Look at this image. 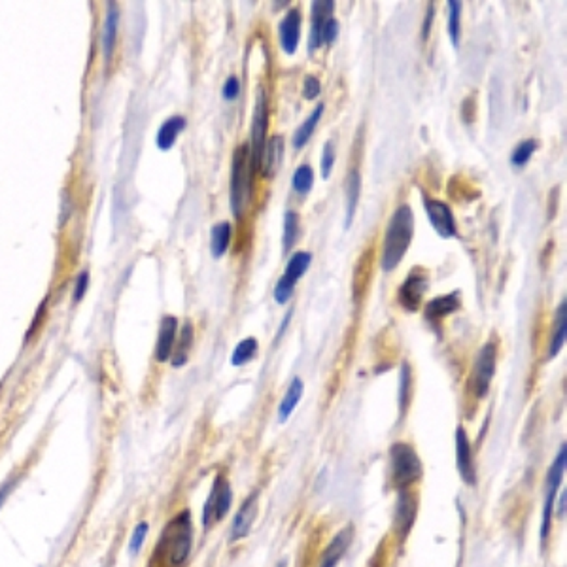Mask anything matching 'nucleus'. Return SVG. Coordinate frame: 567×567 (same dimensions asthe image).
Wrapping results in <instances>:
<instances>
[{"label": "nucleus", "instance_id": "obj_20", "mask_svg": "<svg viewBox=\"0 0 567 567\" xmlns=\"http://www.w3.org/2000/svg\"><path fill=\"white\" fill-rule=\"evenodd\" d=\"M282 155H284V138L280 135L269 138L265 144L263 153H261V163H259V170L265 178L274 176L282 163Z\"/></svg>", "mask_w": 567, "mask_h": 567}, {"label": "nucleus", "instance_id": "obj_24", "mask_svg": "<svg viewBox=\"0 0 567 567\" xmlns=\"http://www.w3.org/2000/svg\"><path fill=\"white\" fill-rule=\"evenodd\" d=\"M231 233H233V229H231V223H227V221H219V223L212 227L210 252L214 259H221L227 254L229 242H231Z\"/></svg>", "mask_w": 567, "mask_h": 567}, {"label": "nucleus", "instance_id": "obj_43", "mask_svg": "<svg viewBox=\"0 0 567 567\" xmlns=\"http://www.w3.org/2000/svg\"><path fill=\"white\" fill-rule=\"evenodd\" d=\"M433 4H430L427 6V17H425V23H423V30H422V36L423 40H427V36H430V29H431V21H433Z\"/></svg>", "mask_w": 567, "mask_h": 567}, {"label": "nucleus", "instance_id": "obj_1", "mask_svg": "<svg viewBox=\"0 0 567 567\" xmlns=\"http://www.w3.org/2000/svg\"><path fill=\"white\" fill-rule=\"evenodd\" d=\"M193 548V518L188 509L180 511L163 529L155 554L148 567H184Z\"/></svg>", "mask_w": 567, "mask_h": 567}, {"label": "nucleus", "instance_id": "obj_29", "mask_svg": "<svg viewBox=\"0 0 567 567\" xmlns=\"http://www.w3.org/2000/svg\"><path fill=\"white\" fill-rule=\"evenodd\" d=\"M310 263H312V254L309 252H295L293 256L289 257V261L286 265V271H284V276H287L289 280H297L301 278L304 272L309 271Z\"/></svg>", "mask_w": 567, "mask_h": 567}, {"label": "nucleus", "instance_id": "obj_13", "mask_svg": "<svg viewBox=\"0 0 567 567\" xmlns=\"http://www.w3.org/2000/svg\"><path fill=\"white\" fill-rule=\"evenodd\" d=\"M257 507H259V491H254L252 496L246 498V501L242 503L238 513L234 516L233 526H231V541L233 543L241 541V539H244L249 533V529H252L254 522H256Z\"/></svg>", "mask_w": 567, "mask_h": 567}, {"label": "nucleus", "instance_id": "obj_39", "mask_svg": "<svg viewBox=\"0 0 567 567\" xmlns=\"http://www.w3.org/2000/svg\"><path fill=\"white\" fill-rule=\"evenodd\" d=\"M148 522H140L138 526L135 528V533H133V539H131V552L136 554V552L142 548L144 541L148 537Z\"/></svg>", "mask_w": 567, "mask_h": 567}, {"label": "nucleus", "instance_id": "obj_10", "mask_svg": "<svg viewBox=\"0 0 567 567\" xmlns=\"http://www.w3.org/2000/svg\"><path fill=\"white\" fill-rule=\"evenodd\" d=\"M427 289V276L420 271L410 272L407 280L403 282V286L399 287V304L408 312H416L422 304V297Z\"/></svg>", "mask_w": 567, "mask_h": 567}, {"label": "nucleus", "instance_id": "obj_38", "mask_svg": "<svg viewBox=\"0 0 567 567\" xmlns=\"http://www.w3.org/2000/svg\"><path fill=\"white\" fill-rule=\"evenodd\" d=\"M320 91H322V85H320V80H318L316 76H307L304 82H302V97L309 98V100H314L320 95Z\"/></svg>", "mask_w": 567, "mask_h": 567}, {"label": "nucleus", "instance_id": "obj_16", "mask_svg": "<svg viewBox=\"0 0 567 567\" xmlns=\"http://www.w3.org/2000/svg\"><path fill=\"white\" fill-rule=\"evenodd\" d=\"M458 309H460V291H452V293H446L443 297L431 299L423 309V318H425L427 324L437 325L438 322H443L446 316H450Z\"/></svg>", "mask_w": 567, "mask_h": 567}, {"label": "nucleus", "instance_id": "obj_2", "mask_svg": "<svg viewBox=\"0 0 567 567\" xmlns=\"http://www.w3.org/2000/svg\"><path fill=\"white\" fill-rule=\"evenodd\" d=\"M414 234V214L408 204H401L397 210L393 212L390 218V223L386 227L384 246H382V271L390 272L397 269V265L403 261L412 242Z\"/></svg>", "mask_w": 567, "mask_h": 567}, {"label": "nucleus", "instance_id": "obj_4", "mask_svg": "<svg viewBox=\"0 0 567 567\" xmlns=\"http://www.w3.org/2000/svg\"><path fill=\"white\" fill-rule=\"evenodd\" d=\"M392 461V478L397 488H407L416 480H420L423 473L422 461L416 450L407 443H395L390 448Z\"/></svg>", "mask_w": 567, "mask_h": 567}, {"label": "nucleus", "instance_id": "obj_26", "mask_svg": "<svg viewBox=\"0 0 567 567\" xmlns=\"http://www.w3.org/2000/svg\"><path fill=\"white\" fill-rule=\"evenodd\" d=\"M566 333H567V304H566V301H562V304L558 307V312H556V320H554V331H552L551 350H548V355H551V357H556V355L559 354V350L564 348V342H566Z\"/></svg>", "mask_w": 567, "mask_h": 567}, {"label": "nucleus", "instance_id": "obj_17", "mask_svg": "<svg viewBox=\"0 0 567 567\" xmlns=\"http://www.w3.org/2000/svg\"><path fill=\"white\" fill-rule=\"evenodd\" d=\"M335 12V2L331 0H316L312 2V27H310L309 49L314 52L322 47V27L327 17H331Z\"/></svg>", "mask_w": 567, "mask_h": 567}, {"label": "nucleus", "instance_id": "obj_37", "mask_svg": "<svg viewBox=\"0 0 567 567\" xmlns=\"http://www.w3.org/2000/svg\"><path fill=\"white\" fill-rule=\"evenodd\" d=\"M333 165H335V144L325 142L324 151H322V176H324L325 180L329 178Z\"/></svg>", "mask_w": 567, "mask_h": 567}, {"label": "nucleus", "instance_id": "obj_9", "mask_svg": "<svg viewBox=\"0 0 567 567\" xmlns=\"http://www.w3.org/2000/svg\"><path fill=\"white\" fill-rule=\"evenodd\" d=\"M423 206H425V212H427L430 223L433 225L435 233L441 238H452V236H456V233H458L456 219H454V214L448 204L443 203V201H437V199L423 197Z\"/></svg>", "mask_w": 567, "mask_h": 567}, {"label": "nucleus", "instance_id": "obj_22", "mask_svg": "<svg viewBox=\"0 0 567 567\" xmlns=\"http://www.w3.org/2000/svg\"><path fill=\"white\" fill-rule=\"evenodd\" d=\"M359 193H362V176H359V170L354 168L346 176V221H344V229L352 227L355 210H357V203H359Z\"/></svg>", "mask_w": 567, "mask_h": 567}, {"label": "nucleus", "instance_id": "obj_6", "mask_svg": "<svg viewBox=\"0 0 567 567\" xmlns=\"http://www.w3.org/2000/svg\"><path fill=\"white\" fill-rule=\"evenodd\" d=\"M267 129H269V106L263 89L257 91L256 108H254V120H252V144H249V170L252 176L256 174L261 163L265 144H267Z\"/></svg>", "mask_w": 567, "mask_h": 567}, {"label": "nucleus", "instance_id": "obj_32", "mask_svg": "<svg viewBox=\"0 0 567 567\" xmlns=\"http://www.w3.org/2000/svg\"><path fill=\"white\" fill-rule=\"evenodd\" d=\"M293 189L299 193V195H307L310 193V189L314 186V170L310 165H301L295 168L293 173Z\"/></svg>", "mask_w": 567, "mask_h": 567}, {"label": "nucleus", "instance_id": "obj_36", "mask_svg": "<svg viewBox=\"0 0 567 567\" xmlns=\"http://www.w3.org/2000/svg\"><path fill=\"white\" fill-rule=\"evenodd\" d=\"M337 36H339V21L331 15V17L325 19L324 27H322V45L333 44Z\"/></svg>", "mask_w": 567, "mask_h": 567}, {"label": "nucleus", "instance_id": "obj_40", "mask_svg": "<svg viewBox=\"0 0 567 567\" xmlns=\"http://www.w3.org/2000/svg\"><path fill=\"white\" fill-rule=\"evenodd\" d=\"M87 287H89V272L82 271L80 274H78V278H76L74 295H72V301H74V302L82 301L83 295H85V291H87Z\"/></svg>", "mask_w": 567, "mask_h": 567}, {"label": "nucleus", "instance_id": "obj_5", "mask_svg": "<svg viewBox=\"0 0 567 567\" xmlns=\"http://www.w3.org/2000/svg\"><path fill=\"white\" fill-rule=\"evenodd\" d=\"M567 465V448L566 445H562L556 460L552 463V467L548 469V475H546V486H544V503H543V518H541V544L544 546L548 533H551V524H552V511H554V499L558 493L559 482L564 478Z\"/></svg>", "mask_w": 567, "mask_h": 567}, {"label": "nucleus", "instance_id": "obj_21", "mask_svg": "<svg viewBox=\"0 0 567 567\" xmlns=\"http://www.w3.org/2000/svg\"><path fill=\"white\" fill-rule=\"evenodd\" d=\"M186 129V118L184 115H173V118H168V120L159 127V133H157V148L159 150H170L174 144H176V140H178V136H180V133Z\"/></svg>", "mask_w": 567, "mask_h": 567}, {"label": "nucleus", "instance_id": "obj_19", "mask_svg": "<svg viewBox=\"0 0 567 567\" xmlns=\"http://www.w3.org/2000/svg\"><path fill=\"white\" fill-rule=\"evenodd\" d=\"M118 27H120V8L110 2L106 10L104 25H102V52H104L106 63H110L113 57V49L118 42Z\"/></svg>", "mask_w": 567, "mask_h": 567}, {"label": "nucleus", "instance_id": "obj_41", "mask_svg": "<svg viewBox=\"0 0 567 567\" xmlns=\"http://www.w3.org/2000/svg\"><path fill=\"white\" fill-rule=\"evenodd\" d=\"M238 93H241V82H238V78H236V76H229L225 80V83H223V87H221V95H223L225 100H234V98L238 97Z\"/></svg>", "mask_w": 567, "mask_h": 567}, {"label": "nucleus", "instance_id": "obj_14", "mask_svg": "<svg viewBox=\"0 0 567 567\" xmlns=\"http://www.w3.org/2000/svg\"><path fill=\"white\" fill-rule=\"evenodd\" d=\"M416 518V499L407 493V491H401L395 501V509H393V526L395 531L401 539H405L407 533L412 528V522Z\"/></svg>", "mask_w": 567, "mask_h": 567}, {"label": "nucleus", "instance_id": "obj_33", "mask_svg": "<svg viewBox=\"0 0 567 567\" xmlns=\"http://www.w3.org/2000/svg\"><path fill=\"white\" fill-rule=\"evenodd\" d=\"M535 150H537V140H533V138H526V140H522V142L514 148L513 155H511V163H513V166L522 168V166L528 165L529 159L533 157Z\"/></svg>", "mask_w": 567, "mask_h": 567}, {"label": "nucleus", "instance_id": "obj_28", "mask_svg": "<svg viewBox=\"0 0 567 567\" xmlns=\"http://www.w3.org/2000/svg\"><path fill=\"white\" fill-rule=\"evenodd\" d=\"M299 234H301V221H299V214L293 210H287L284 216V236H282V246L284 252H289L293 248L295 242L299 241Z\"/></svg>", "mask_w": 567, "mask_h": 567}, {"label": "nucleus", "instance_id": "obj_25", "mask_svg": "<svg viewBox=\"0 0 567 567\" xmlns=\"http://www.w3.org/2000/svg\"><path fill=\"white\" fill-rule=\"evenodd\" d=\"M322 115H324V104H318L316 108L312 110V113H310L309 118H307V120L302 121L301 125H299V129L295 131L293 140H291L295 150H301L302 146L309 142L310 136L314 135L318 123H320V120H322Z\"/></svg>", "mask_w": 567, "mask_h": 567}, {"label": "nucleus", "instance_id": "obj_27", "mask_svg": "<svg viewBox=\"0 0 567 567\" xmlns=\"http://www.w3.org/2000/svg\"><path fill=\"white\" fill-rule=\"evenodd\" d=\"M176 340H178V342L174 344V352H173V357H170V363H173L174 367H181V365H186V362H188L189 350H191V346H193V325L184 324L181 333H180V339H176Z\"/></svg>", "mask_w": 567, "mask_h": 567}, {"label": "nucleus", "instance_id": "obj_30", "mask_svg": "<svg viewBox=\"0 0 567 567\" xmlns=\"http://www.w3.org/2000/svg\"><path fill=\"white\" fill-rule=\"evenodd\" d=\"M257 348L259 346H257L256 337H246V339H242L233 350V355H231L233 367H242V365H246L248 362H252V359L256 357Z\"/></svg>", "mask_w": 567, "mask_h": 567}, {"label": "nucleus", "instance_id": "obj_44", "mask_svg": "<svg viewBox=\"0 0 567 567\" xmlns=\"http://www.w3.org/2000/svg\"><path fill=\"white\" fill-rule=\"evenodd\" d=\"M289 318H291V312H287L286 318H284V322H282V327H280V331H278V337H280V335H282V333L286 331L287 324H289Z\"/></svg>", "mask_w": 567, "mask_h": 567}, {"label": "nucleus", "instance_id": "obj_23", "mask_svg": "<svg viewBox=\"0 0 567 567\" xmlns=\"http://www.w3.org/2000/svg\"><path fill=\"white\" fill-rule=\"evenodd\" d=\"M302 392H304V384L299 377H295L289 386H287L286 395L282 397L278 407V420L280 422H286L289 416L293 414V410L299 405V401L302 397Z\"/></svg>", "mask_w": 567, "mask_h": 567}, {"label": "nucleus", "instance_id": "obj_31", "mask_svg": "<svg viewBox=\"0 0 567 567\" xmlns=\"http://www.w3.org/2000/svg\"><path fill=\"white\" fill-rule=\"evenodd\" d=\"M448 8H450V12H448V34H450V42H452V45L458 49V47H460L461 34V2L460 0H450V2H448Z\"/></svg>", "mask_w": 567, "mask_h": 567}, {"label": "nucleus", "instance_id": "obj_3", "mask_svg": "<svg viewBox=\"0 0 567 567\" xmlns=\"http://www.w3.org/2000/svg\"><path fill=\"white\" fill-rule=\"evenodd\" d=\"M252 191V170H249V148L248 144H241L233 151V165H231V184H229V203L236 218L248 203Z\"/></svg>", "mask_w": 567, "mask_h": 567}, {"label": "nucleus", "instance_id": "obj_12", "mask_svg": "<svg viewBox=\"0 0 567 567\" xmlns=\"http://www.w3.org/2000/svg\"><path fill=\"white\" fill-rule=\"evenodd\" d=\"M456 463H458V471H460L463 482L475 486L476 471L475 461H473V448H471L467 433L461 425L456 430Z\"/></svg>", "mask_w": 567, "mask_h": 567}, {"label": "nucleus", "instance_id": "obj_18", "mask_svg": "<svg viewBox=\"0 0 567 567\" xmlns=\"http://www.w3.org/2000/svg\"><path fill=\"white\" fill-rule=\"evenodd\" d=\"M352 535H354V531H352V528H350V526H346V528L340 529L339 533L333 537V541L329 543V546H327V548L324 551V554H322V562H320V566H318V567H337V566H339V562L344 558V554H346V551L350 548V543H352Z\"/></svg>", "mask_w": 567, "mask_h": 567}, {"label": "nucleus", "instance_id": "obj_15", "mask_svg": "<svg viewBox=\"0 0 567 567\" xmlns=\"http://www.w3.org/2000/svg\"><path fill=\"white\" fill-rule=\"evenodd\" d=\"M178 325L180 324H178V320L174 316H165L161 320L157 344H155V362H170L174 344H176V335H178Z\"/></svg>", "mask_w": 567, "mask_h": 567}, {"label": "nucleus", "instance_id": "obj_8", "mask_svg": "<svg viewBox=\"0 0 567 567\" xmlns=\"http://www.w3.org/2000/svg\"><path fill=\"white\" fill-rule=\"evenodd\" d=\"M496 363H498V348L493 342H486L482 350L478 352L473 375H471V390L476 399H482L490 392L491 378L496 375Z\"/></svg>", "mask_w": 567, "mask_h": 567}, {"label": "nucleus", "instance_id": "obj_11", "mask_svg": "<svg viewBox=\"0 0 567 567\" xmlns=\"http://www.w3.org/2000/svg\"><path fill=\"white\" fill-rule=\"evenodd\" d=\"M301 25H302V15L297 8L287 10V14L284 15V19L278 25V38L282 49L287 55H293L299 47L301 42Z\"/></svg>", "mask_w": 567, "mask_h": 567}, {"label": "nucleus", "instance_id": "obj_42", "mask_svg": "<svg viewBox=\"0 0 567 567\" xmlns=\"http://www.w3.org/2000/svg\"><path fill=\"white\" fill-rule=\"evenodd\" d=\"M45 309H47V304H45V301H42V304L38 307L36 316H34V320H32V325H30L29 333H27V337H25V339H27V342H29L30 337H32V335L36 333L38 327H40V322H42V316H44V314H45Z\"/></svg>", "mask_w": 567, "mask_h": 567}, {"label": "nucleus", "instance_id": "obj_7", "mask_svg": "<svg viewBox=\"0 0 567 567\" xmlns=\"http://www.w3.org/2000/svg\"><path fill=\"white\" fill-rule=\"evenodd\" d=\"M233 501V491L231 484L223 475H218L212 484L210 496L206 499L203 509V526L204 529H210L214 524H218L227 516Z\"/></svg>", "mask_w": 567, "mask_h": 567}, {"label": "nucleus", "instance_id": "obj_34", "mask_svg": "<svg viewBox=\"0 0 567 567\" xmlns=\"http://www.w3.org/2000/svg\"><path fill=\"white\" fill-rule=\"evenodd\" d=\"M410 382H412V373H410V365L407 362H403L401 365V377H399V412L401 416L405 414L408 403H410Z\"/></svg>", "mask_w": 567, "mask_h": 567}, {"label": "nucleus", "instance_id": "obj_35", "mask_svg": "<svg viewBox=\"0 0 567 567\" xmlns=\"http://www.w3.org/2000/svg\"><path fill=\"white\" fill-rule=\"evenodd\" d=\"M295 284H297V282H293V280H289L287 276L282 274V278H280L278 282H276V286H274V293H272L274 301L278 302V304H287V301L291 299V295H293L295 291Z\"/></svg>", "mask_w": 567, "mask_h": 567}]
</instances>
